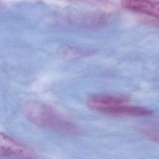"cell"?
Returning a JSON list of instances; mask_svg holds the SVG:
<instances>
[{
	"instance_id": "obj_4",
	"label": "cell",
	"mask_w": 159,
	"mask_h": 159,
	"mask_svg": "<svg viewBox=\"0 0 159 159\" xmlns=\"http://www.w3.org/2000/svg\"><path fill=\"white\" fill-rule=\"evenodd\" d=\"M120 4L129 11L159 19V1L120 0Z\"/></svg>"
},
{
	"instance_id": "obj_1",
	"label": "cell",
	"mask_w": 159,
	"mask_h": 159,
	"mask_svg": "<svg viewBox=\"0 0 159 159\" xmlns=\"http://www.w3.org/2000/svg\"><path fill=\"white\" fill-rule=\"evenodd\" d=\"M25 117L30 122L42 128L65 135L79 133L78 127L50 106L37 100H29L22 106Z\"/></svg>"
},
{
	"instance_id": "obj_2",
	"label": "cell",
	"mask_w": 159,
	"mask_h": 159,
	"mask_svg": "<svg viewBox=\"0 0 159 159\" xmlns=\"http://www.w3.org/2000/svg\"><path fill=\"white\" fill-rule=\"evenodd\" d=\"M0 157L34 158L35 153L30 148L0 132Z\"/></svg>"
},
{
	"instance_id": "obj_6",
	"label": "cell",
	"mask_w": 159,
	"mask_h": 159,
	"mask_svg": "<svg viewBox=\"0 0 159 159\" xmlns=\"http://www.w3.org/2000/svg\"><path fill=\"white\" fill-rule=\"evenodd\" d=\"M144 134L149 139L159 143V127H149L144 129Z\"/></svg>"
},
{
	"instance_id": "obj_3",
	"label": "cell",
	"mask_w": 159,
	"mask_h": 159,
	"mask_svg": "<svg viewBox=\"0 0 159 159\" xmlns=\"http://www.w3.org/2000/svg\"><path fill=\"white\" fill-rule=\"evenodd\" d=\"M128 103L129 99L125 97L109 94L93 96L87 101V104L91 108L103 113L110 109Z\"/></svg>"
},
{
	"instance_id": "obj_5",
	"label": "cell",
	"mask_w": 159,
	"mask_h": 159,
	"mask_svg": "<svg viewBox=\"0 0 159 159\" xmlns=\"http://www.w3.org/2000/svg\"><path fill=\"white\" fill-rule=\"evenodd\" d=\"M105 114L116 116H147L152 115L153 114V111L143 107L131 106L125 104L107 110Z\"/></svg>"
}]
</instances>
